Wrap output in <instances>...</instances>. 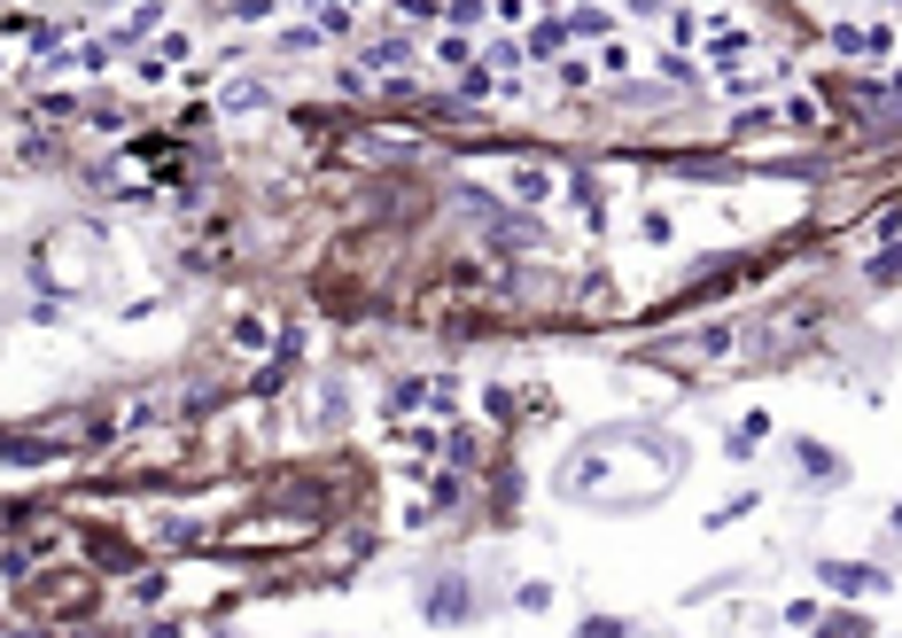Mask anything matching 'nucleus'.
<instances>
[{"label":"nucleus","instance_id":"1","mask_svg":"<svg viewBox=\"0 0 902 638\" xmlns=\"http://www.w3.org/2000/svg\"><path fill=\"white\" fill-rule=\"evenodd\" d=\"M832 48L840 55H894V32L886 24H832Z\"/></svg>","mask_w":902,"mask_h":638},{"label":"nucleus","instance_id":"2","mask_svg":"<svg viewBox=\"0 0 902 638\" xmlns=\"http://www.w3.org/2000/svg\"><path fill=\"white\" fill-rule=\"evenodd\" d=\"M824 584H840V591H871L879 576H871V568H824Z\"/></svg>","mask_w":902,"mask_h":638}]
</instances>
